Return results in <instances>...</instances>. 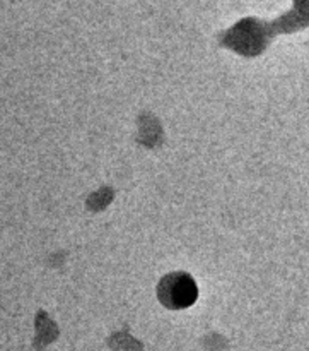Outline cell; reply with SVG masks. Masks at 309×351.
<instances>
[{
  "mask_svg": "<svg viewBox=\"0 0 309 351\" xmlns=\"http://www.w3.org/2000/svg\"><path fill=\"white\" fill-rule=\"evenodd\" d=\"M159 298L166 307L185 308L197 300V287L188 274H170L159 285Z\"/></svg>",
  "mask_w": 309,
  "mask_h": 351,
  "instance_id": "cell-1",
  "label": "cell"
}]
</instances>
